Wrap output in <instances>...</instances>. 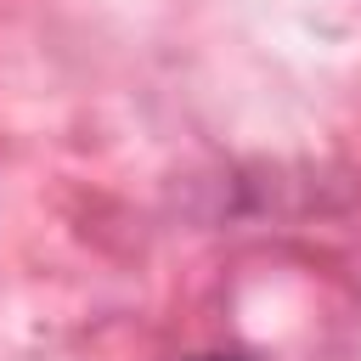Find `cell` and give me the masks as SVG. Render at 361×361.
<instances>
[{
	"instance_id": "cell-1",
	"label": "cell",
	"mask_w": 361,
	"mask_h": 361,
	"mask_svg": "<svg viewBox=\"0 0 361 361\" xmlns=\"http://www.w3.org/2000/svg\"><path fill=\"white\" fill-rule=\"evenodd\" d=\"M192 361H243V355H192Z\"/></svg>"
}]
</instances>
